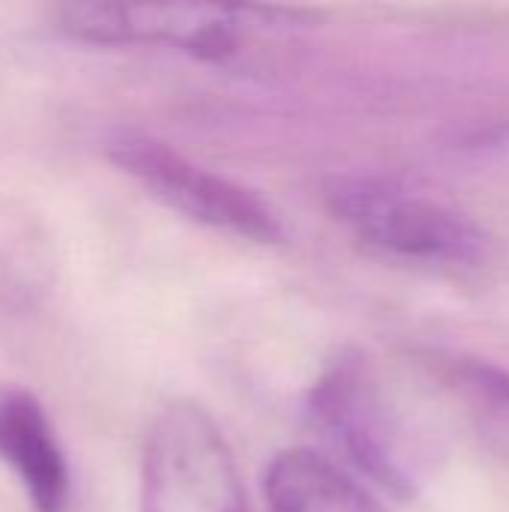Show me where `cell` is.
<instances>
[{"mask_svg":"<svg viewBox=\"0 0 509 512\" xmlns=\"http://www.w3.org/2000/svg\"><path fill=\"white\" fill-rule=\"evenodd\" d=\"M312 12L279 6H207V3H66L57 27L90 45H174L198 60H240L255 36H282L309 27Z\"/></svg>","mask_w":509,"mask_h":512,"instance_id":"cell-1","label":"cell"},{"mask_svg":"<svg viewBox=\"0 0 509 512\" xmlns=\"http://www.w3.org/2000/svg\"><path fill=\"white\" fill-rule=\"evenodd\" d=\"M312 417L372 483L396 498L417 495L426 456L366 354L351 351L330 363L312 387Z\"/></svg>","mask_w":509,"mask_h":512,"instance_id":"cell-2","label":"cell"},{"mask_svg":"<svg viewBox=\"0 0 509 512\" xmlns=\"http://www.w3.org/2000/svg\"><path fill=\"white\" fill-rule=\"evenodd\" d=\"M324 201L366 246L417 264H477L486 231L465 213L384 177L342 174L327 180Z\"/></svg>","mask_w":509,"mask_h":512,"instance_id":"cell-3","label":"cell"},{"mask_svg":"<svg viewBox=\"0 0 509 512\" xmlns=\"http://www.w3.org/2000/svg\"><path fill=\"white\" fill-rule=\"evenodd\" d=\"M141 512H252L234 453L201 405L171 402L150 423Z\"/></svg>","mask_w":509,"mask_h":512,"instance_id":"cell-4","label":"cell"},{"mask_svg":"<svg viewBox=\"0 0 509 512\" xmlns=\"http://www.w3.org/2000/svg\"><path fill=\"white\" fill-rule=\"evenodd\" d=\"M105 156L156 201L198 225L255 243H279L285 234L273 207L252 189L192 162L159 138L117 132L105 141Z\"/></svg>","mask_w":509,"mask_h":512,"instance_id":"cell-5","label":"cell"},{"mask_svg":"<svg viewBox=\"0 0 509 512\" xmlns=\"http://www.w3.org/2000/svg\"><path fill=\"white\" fill-rule=\"evenodd\" d=\"M0 462L33 512H69L72 468L42 402L21 387L0 390Z\"/></svg>","mask_w":509,"mask_h":512,"instance_id":"cell-6","label":"cell"},{"mask_svg":"<svg viewBox=\"0 0 509 512\" xmlns=\"http://www.w3.org/2000/svg\"><path fill=\"white\" fill-rule=\"evenodd\" d=\"M267 512H387L327 456L297 447L279 453L264 474Z\"/></svg>","mask_w":509,"mask_h":512,"instance_id":"cell-7","label":"cell"}]
</instances>
